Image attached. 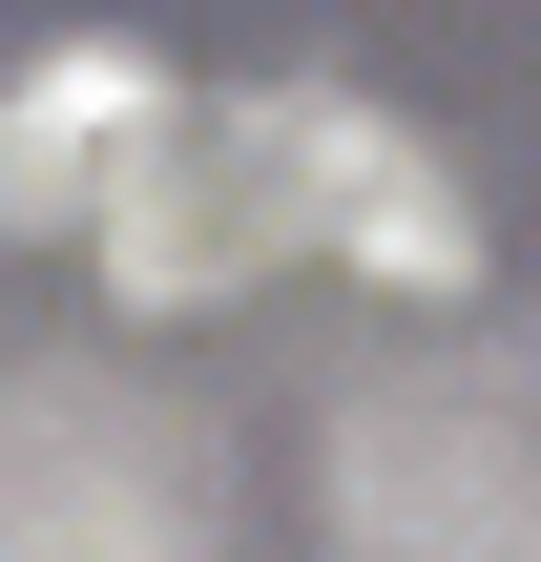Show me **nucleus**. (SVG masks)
<instances>
[{"instance_id":"f257e3e1","label":"nucleus","mask_w":541,"mask_h":562,"mask_svg":"<svg viewBox=\"0 0 541 562\" xmlns=\"http://www.w3.org/2000/svg\"><path fill=\"white\" fill-rule=\"evenodd\" d=\"M83 250H104L125 313H208V292H250L271 250H354L375 292H480L459 167H438L417 125H375L354 83H229V104L167 83V125L104 167Z\"/></svg>"},{"instance_id":"f03ea898","label":"nucleus","mask_w":541,"mask_h":562,"mask_svg":"<svg viewBox=\"0 0 541 562\" xmlns=\"http://www.w3.org/2000/svg\"><path fill=\"white\" fill-rule=\"evenodd\" d=\"M313 501L354 562H541V355H396L334 396Z\"/></svg>"},{"instance_id":"7ed1b4c3","label":"nucleus","mask_w":541,"mask_h":562,"mask_svg":"<svg viewBox=\"0 0 541 562\" xmlns=\"http://www.w3.org/2000/svg\"><path fill=\"white\" fill-rule=\"evenodd\" d=\"M0 562H208V438L104 355H21L0 375Z\"/></svg>"},{"instance_id":"20e7f679","label":"nucleus","mask_w":541,"mask_h":562,"mask_svg":"<svg viewBox=\"0 0 541 562\" xmlns=\"http://www.w3.org/2000/svg\"><path fill=\"white\" fill-rule=\"evenodd\" d=\"M167 125V63L125 42V21H83V42H42L21 83H0V229H83L104 209V167Z\"/></svg>"}]
</instances>
